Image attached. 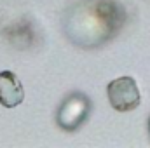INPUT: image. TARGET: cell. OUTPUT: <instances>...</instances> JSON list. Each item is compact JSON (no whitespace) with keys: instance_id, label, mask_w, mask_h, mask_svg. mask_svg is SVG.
<instances>
[{"instance_id":"6da1fadb","label":"cell","mask_w":150,"mask_h":148,"mask_svg":"<svg viewBox=\"0 0 150 148\" xmlns=\"http://www.w3.org/2000/svg\"><path fill=\"white\" fill-rule=\"evenodd\" d=\"M127 21L119 0H77L63 16L67 38L80 49H98L108 44Z\"/></svg>"},{"instance_id":"5b68a950","label":"cell","mask_w":150,"mask_h":148,"mask_svg":"<svg viewBox=\"0 0 150 148\" xmlns=\"http://www.w3.org/2000/svg\"><path fill=\"white\" fill-rule=\"evenodd\" d=\"M149 134H150V118H149Z\"/></svg>"},{"instance_id":"7a4b0ae2","label":"cell","mask_w":150,"mask_h":148,"mask_svg":"<svg viewBox=\"0 0 150 148\" xmlns=\"http://www.w3.org/2000/svg\"><path fill=\"white\" fill-rule=\"evenodd\" d=\"M93 108V103L91 99L80 92V91H74L70 92L63 101L61 105L58 106L56 111V124L67 131V132H74L79 127L84 125V122L89 118V113Z\"/></svg>"},{"instance_id":"3957f363","label":"cell","mask_w":150,"mask_h":148,"mask_svg":"<svg viewBox=\"0 0 150 148\" xmlns=\"http://www.w3.org/2000/svg\"><path fill=\"white\" fill-rule=\"evenodd\" d=\"M107 96L117 111H131L140 106L142 94L136 85V80L133 77H119L107 85Z\"/></svg>"},{"instance_id":"277c9868","label":"cell","mask_w":150,"mask_h":148,"mask_svg":"<svg viewBox=\"0 0 150 148\" xmlns=\"http://www.w3.org/2000/svg\"><path fill=\"white\" fill-rule=\"evenodd\" d=\"M25 99V89L16 73L5 70L0 72V105L5 108H16Z\"/></svg>"}]
</instances>
